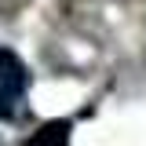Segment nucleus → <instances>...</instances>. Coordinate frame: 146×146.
Masks as SVG:
<instances>
[{"label":"nucleus","instance_id":"obj_1","mask_svg":"<svg viewBox=\"0 0 146 146\" xmlns=\"http://www.w3.org/2000/svg\"><path fill=\"white\" fill-rule=\"evenodd\" d=\"M29 88V70L11 48H0V121L15 117Z\"/></svg>","mask_w":146,"mask_h":146},{"label":"nucleus","instance_id":"obj_2","mask_svg":"<svg viewBox=\"0 0 146 146\" xmlns=\"http://www.w3.org/2000/svg\"><path fill=\"white\" fill-rule=\"evenodd\" d=\"M66 143H70V121H51L29 139V146H66Z\"/></svg>","mask_w":146,"mask_h":146}]
</instances>
